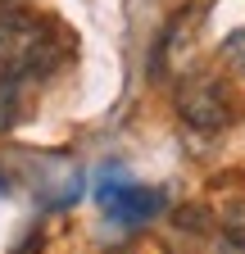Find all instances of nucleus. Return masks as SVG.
Returning a JSON list of instances; mask_svg holds the SVG:
<instances>
[{
  "label": "nucleus",
  "mask_w": 245,
  "mask_h": 254,
  "mask_svg": "<svg viewBox=\"0 0 245 254\" xmlns=\"http://www.w3.org/2000/svg\"><path fill=\"white\" fill-rule=\"evenodd\" d=\"M195 23H200V5L182 9V14L168 23V37H164V50H159V55L168 59L173 73L186 68V59H191V50H195Z\"/></svg>",
  "instance_id": "20e7f679"
},
{
  "label": "nucleus",
  "mask_w": 245,
  "mask_h": 254,
  "mask_svg": "<svg viewBox=\"0 0 245 254\" xmlns=\"http://www.w3.org/2000/svg\"><path fill=\"white\" fill-rule=\"evenodd\" d=\"M164 204H168V195L159 186H136V182H122L114 195L100 204L114 222H122V227H141V222H150L155 213H164Z\"/></svg>",
  "instance_id": "7ed1b4c3"
},
{
  "label": "nucleus",
  "mask_w": 245,
  "mask_h": 254,
  "mask_svg": "<svg viewBox=\"0 0 245 254\" xmlns=\"http://www.w3.org/2000/svg\"><path fill=\"white\" fill-rule=\"evenodd\" d=\"M223 59L232 64V73H241V77H245V27L227 37V46H223Z\"/></svg>",
  "instance_id": "0eeeda50"
},
{
  "label": "nucleus",
  "mask_w": 245,
  "mask_h": 254,
  "mask_svg": "<svg viewBox=\"0 0 245 254\" xmlns=\"http://www.w3.org/2000/svg\"><path fill=\"white\" fill-rule=\"evenodd\" d=\"M0 5H5V9H9V5H23V0H0Z\"/></svg>",
  "instance_id": "6e6552de"
},
{
  "label": "nucleus",
  "mask_w": 245,
  "mask_h": 254,
  "mask_svg": "<svg viewBox=\"0 0 245 254\" xmlns=\"http://www.w3.org/2000/svg\"><path fill=\"white\" fill-rule=\"evenodd\" d=\"M18 118H23V82L0 73V132L18 127Z\"/></svg>",
  "instance_id": "39448f33"
},
{
  "label": "nucleus",
  "mask_w": 245,
  "mask_h": 254,
  "mask_svg": "<svg viewBox=\"0 0 245 254\" xmlns=\"http://www.w3.org/2000/svg\"><path fill=\"white\" fill-rule=\"evenodd\" d=\"M5 186H9V182H5V173H0V190H5Z\"/></svg>",
  "instance_id": "1a4fd4ad"
},
{
  "label": "nucleus",
  "mask_w": 245,
  "mask_h": 254,
  "mask_svg": "<svg viewBox=\"0 0 245 254\" xmlns=\"http://www.w3.org/2000/svg\"><path fill=\"white\" fill-rule=\"evenodd\" d=\"M68 55H73V37L50 14H32L18 5L0 9V73L18 82H37L59 73Z\"/></svg>",
  "instance_id": "f257e3e1"
},
{
  "label": "nucleus",
  "mask_w": 245,
  "mask_h": 254,
  "mask_svg": "<svg viewBox=\"0 0 245 254\" xmlns=\"http://www.w3.org/2000/svg\"><path fill=\"white\" fill-rule=\"evenodd\" d=\"M173 105H177V118L191 127V132L200 136H218L227 132V123H232V100H227V91L213 82V77H182L177 91H173Z\"/></svg>",
  "instance_id": "f03ea898"
},
{
  "label": "nucleus",
  "mask_w": 245,
  "mask_h": 254,
  "mask_svg": "<svg viewBox=\"0 0 245 254\" xmlns=\"http://www.w3.org/2000/svg\"><path fill=\"white\" fill-rule=\"evenodd\" d=\"M122 182H132V177H127V168H122V164H105V168L96 173V204H105Z\"/></svg>",
  "instance_id": "423d86ee"
}]
</instances>
